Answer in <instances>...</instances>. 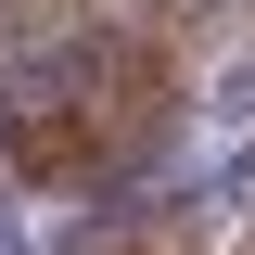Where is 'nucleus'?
<instances>
[{
	"mask_svg": "<svg viewBox=\"0 0 255 255\" xmlns=\"http://www.w3.org/2000/svg\"><path fill=\"white\" fill-rule=\"evenodd\" d=\"M0 255H26V243H13V217H0Z\"/></svg>",
	"mask_w": 255,
	"mask_h": 255,
	"instance_id": "nucleus-1",
	"label": "nucleus"
}]
</instances>
